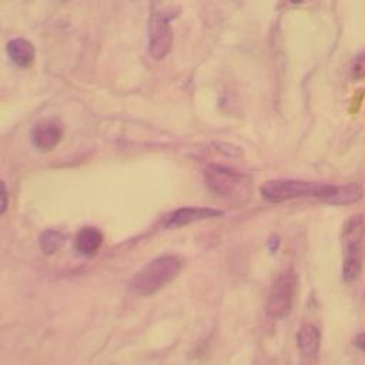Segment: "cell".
Returning <instances> with one entry per match:
<instances>
[{"mask_svg":"<svg viewBox=\"0 0 365 365\" xmlns=\"http://www.w3.org/2000/svg\"><path fill=\"white\" fill-rule=\"evenodd\" d=\"M204 180L215 195L234 205L245 204L252 195L251 175L231 167L211 164L204 168Z\"/></svg>","mask_w":365,"mask_h":365,"instance_id":"cell-1","label":"cell"},{"mask_svg":"<svg viewBox=\"0 0 365 365\" xmlns=\"http://www.w3.org/2000/svg\"><path fill=\"white\" fill-rule=\"evenodd\" d=\"M338 185L328 182H317L307 180H292V178H278L265 181L259 191L261 195L268 202H284L299 198H318L321 201L329 202L335 194Z\"/></svg>","mask_w":365,"mask_h":365,"instance_id":"cell-2","label":"cell"},{"mask_svg":"<svg viewBox=\"0 0 365 365\" xmlns=\"http://www.w3.org/2000/svg\"><path fill=\"white\" fill-rule=\"evenodd\" d=\"M342 241V277L346 282L359 277L365 259V217L351 215L341 232Z\"/></svg>","mask_w":365,"mask_h":365,"instance_id":"cell-3","label":"cell"},{"mask_svg":"<svg viewBox=\"0 0 365 365\" xmlns=\"http://www.w3.org/2000/svg\"><path fill=\"white\" fill-rule=\"evenodd\" d=\"M182 259L177 255H163L147 262L133 278L131 288L138 295H153L168 285L181 271Z\"/></svg>","mask_w":365,"mask_h":365,"instance_id":"cell-4","label":"cell"},{"mask_svg":"<svg viewBox=\"0 0 365 365\" xmlns=\"http://www.w3.org/2000/svg\"><path fill=\"white\" fill-rule=\"evenodd\" d=\"M297 274L292 268L282 271L272 282L267 301V314L274 319H282L292 311L297 295Z\"/></svg>","mask_w":365,"mask_h":365,"instance_id":"cell-5","label":"cell"},{"mask_svg":"<svg viewBox=\"0 0 365 365\" xmlns=\"http://www.w3.org/2000/svg\"><path fill=\"white\" fill-rule=\"evenodd\" d=\"M173 16L168 13L155 11L148 23V53L155 60H163L173 46V29L170 20Z\"/></svg>","mask_w":365,"mask_h":365,"instance_id":"cell-6","label":"cell"},{"mask_svg":"<svg viewBox=\"0 0 365 365\" xmlns=\"http://www.w3.org/2000/svg\"><path fill=\"white\" fill-rule=\"evenodd\" d=\"M63 125L56 118H46L37 123L31 130V143L40 151L54 150L63 138Z\"/></svg>","mask_w":365,"mask_h":365,"instance_id":"cell-7","label":"cell"},{"mask_svg":"<svg viewBox=\"0 0 365 365\" xmlns=\"http://www.w3.org/2000/svg\"><path fill=\"white\" fill-rule=\"evenodd\" d=\"M297 345L302 365H315L321 346V332L314 324H302L297 334Z\"/></svg>","mask_w":365,"mask_h":365,"instance_id":"cell-8","label":"cell"},{"mask_svg":"<svg viewBox=\"0 0 365 365\" xmlns=\"http://www.w3.org/2000/svg\"><path fill=\"white\" fill-rule=\"evenodd\" d=\"M224 212L221 210L217 208H207V207H182L175 210L174 212H171L164 225L167 228H178V227H184L197 221H202V220H208V218H215V217H221Z\"/></svg>","mask_w":365,"mask_h":365,"instance_id":"cell-9","label":"cell"},{"mask_svg":"<svg viewBox=\"0 0 365 365\" xmlns=\"http://www.w3.org/2000/svg\"><path fill=\"white\" fill-rule=\"evenodd\" d=\"M6 51L11 63L17 67L27 68L34 61V46L26 38H13L7 43Z\"/></svg>","mask_w":365,"mask_h":365,"instance_id":"cell-10","label":"cell"},{"mask_svg":"<svg viewBox=\"0 0 365 365\" xmlns=\"http://www.w3.org/2000/svg\"><path fill=\"white\" fill-rule=\"evenodd\" d=\"M103 244V234L96 227H83L74 240V247L81 255H93Z\"/></svg>","mask_w":365,"mask_h":365,"instance_id":"cell-11","label":"cell"},{"mask_svg":"<svg viewBox=\"0 0 365 365\" xmlns=\"http://www.w3.org/2000/svg\"><path fill=\"white\" fill-rule=\"evenodd\" d=\"M362 195H364V188L359 184L349 182V184L338 185L335 194L329 200V204H338V205L352 204V202L359 201L362 198Z\"/></svg>","mask_w":365,"mask_h":365,"instance_id":"cell-12","label":"cell"},{"mask_svg":"<svg viewBox=\"0 0 365 365\" xmlns=\"http://www.w3.org/2000/svg\"><path fill=\"white\" fill-rule=\"evenodd\" d=\"M64 240H66V237L60 231H57V230H46L40 235L41 251L46 255H51V254L57 252L63 247Z\"/></svg>","mask_w":365,"mask_h":365,"instance_id":"cell-13","label":"cell"},{"mask_svg":"<svg viewBox=\"0 0 365 365\" xmlns=\"http://www.w3.org/2000/svg\"><path fill=\"white\" fill-rule=\"evenodd\" d=\"M351 76L355 80H362L365 78V48L361 50L352 60L351 63Z\"/></svg>","mask_w":365,"mask_h":365,"instance_id":"cell-14","label":"cell"},{"mask_svg":"<svg viewBox=\"0 0 365 365\" xmlns=\"http://www.w3.org/2000/svg\"><path fill=\"white\" fill-rule=\"evenodd\" d=\"M7 205H9L7 188H6V184L0 180V215H3L6 212Z\"/></svg>","mask_w":365,"mask_h":365,"instance_id":"cell-15","label":"cell"},{"mask_svg":"<svg viewBox=\"0 0 365 365\" xmlns=\"http://www.w3.org/2000/svg\"><path fill=\"white\" fill-rule=\"evenodd\" d=\"M354 345L356 348H359L361 351H365V331L364 332H359L355 339H354Z\"/></svg>","mask_w":365,"mask_h":365,"instance_id":"cell-16","label":"cell"},{"mask_svg":"<svg viewBox=\"0 0 365 365\" xmlns=\"http://www.w3.org/2000/svg\"><path fill=\"white\" fill-rule=\"evenodd\" d=\"M309 1H314V0H282V3L285 6H301V4H305Z\"/></svg>","mask_w":365,"mask_h":365,"instance_id":"cell-17","label":"cell"}]
</instances>
